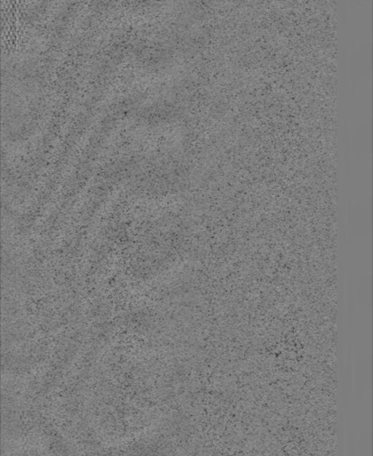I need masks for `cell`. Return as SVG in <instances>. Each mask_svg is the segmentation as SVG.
<instances>
[{
    "label": "cell",
    "mask_w": 373,
    "mask_h": 456,
    "mask_svg": "<svg viewBox=\"0 0 373 456\" xmlns=\"http://www.w3.org/2000/svg\"><path fill=\"white\" fill-rule=\"evenodd\" d=\"M358 452L360 456H371L372 455V436L370 433H361Z\"/></svg>",
    "instance_id": "obj_1"
}]
</instances>
